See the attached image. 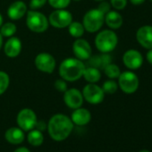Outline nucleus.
<instances>
[{
    "label": "nucleus",
    "instance_id": "22",
    "mask_svg": "<svg viewBox=\"0 0 152 152\" xmlns=\"http://www.w3.org/2000/svg\"><path fill=\"white\" fill-rule=\"evenodd\" d=\"M27 140H28V142L31 146L39 147L44 141V135L41 131H39L38 129H36V130L32 129L29 132V133L27 135Z\"/></svg>",
    "mask_w": 152,
    "mask_h": 152
},
{
    "label": "nucleus",
    "instance_id": "14",
    "mask_svg": "<svg viewBox=\"0 0 152 152\" xmlns=\"http://www.w3.org/2000/svg\"><path fill=\"white\" fill-rule=\"evenodd\" d=\"M138 43L146 49L152 48V25H143L136 31Z\"/></svg>",
    "mask_w": 152,
    "mask_h": 152
},
{
    "label": "nucleus",
    "instance_id": "35",
    "mask_svg": "<svg viewBox=\"0 0 152 152\" xmlns=\"http://www.w3.org/2000/svg\"><path fill=\"white\" fill-rule=\"evenodd\" d=\"M14 152H31V150L26 147H20V148H16Z\"/></svg>",
    "mask_w": 152,
    "mask_h": 152
},
{
    "label": "nucleus",
    "instance_id": "8",
    "mask_svg": "<svg viewBox=\"0 0 152 152\" xmlns=\"http://www.w3.org/2000/svg\"><path fill=\"white\" fill-rule=\"evenodd\" d=\"M18 126L24 132H30L34 129L37 124V115L35 112L31 108L22 109L16 117Z\"/></svg>",
    "mask_w": 152,
    "mask_h": 152
},
{
    "label": "nucleus",
    "instance_id": "38",
    "mask_svg": "<svg viewBox=\"0 0 152 152\" xmlns=\"http://www.w3.org/2000/svg\"><path fill=\"white\" fill-rule=\"evenodd\" d=\"M139 152H150V151H148V150H147V149H142V150H140V151H139Z\"/></svg>",
    "mask_w": 152,
    "mask_h": 152
},
{
    "label": "nucleus",
    "instance_id": "17",
    "mask_svg": "<svg viewBox=\"0 0 152 152\" xmlns=\"http://www.w3.org/2000/svg\"><path fill=\"white\" fill-rule=\"evenodd\" d=\"M70 118L73 123V124L78 126H84L91 122V114L88 109L83 108L81 107L79 108L73 109V112L72 113Z\"/></svg>",
    "mask_w": 152,
    "mask_h": 152
},
{
    "label": "nucleus",
    "instance_id": "10",
    "mask_svg": "<svg viewBox=\"0 0 152 152\" xmlns=\"http://www.w3.org/2000/svg\"><path fill=\"white\" fill-rule=\"evenodd\" d=\"M34 64L39 71L50 74L53 73L56 69V61L51 54L42 52L36 56L34 59Z\"/></svg>",
    "mask_w": 152,
    "mask_h": 152
},
{
    "label": "nucleus",
    "instance_id": "7",
    "mask_svg": "<svg viewBox=\"0 0 152 152\" xmlns=\"http://www.w3.org/2000/svg\"><path fill=\"white\" fill-rule=\"evenodd\" d=\"M48 23L56 29H64L72 22V15L65 9H55L49 16Z\"/></svg>",
    "mask_w": 152,
    "mask_h": 152
},
{
    "label": "nucleus",
    "instance_id": "28",
    "mask_svg": "<svg viewBox=\"0 0 152 152\" xmlns=\"http://www.w3.org/2000/svg\"><path fill=\"white\" fill-rule=\"evenodd\" d=\"M72 0H48V3L54 9H65Z\"/></svg>",
    "mask_w": 152,
    "mask_h": 152
},
{
    "label": "nucleus",
    "instance_id": "36",
    "mask_svg": "<svg viewBox=\"0 0 152 152\" xmlns=\"http://www.w3.org/2000/svg\"><path fill=\"white\" fill-rule=\"evenodd\" d=\"M2 47H3V36L0 33V50H1Z\"/></svg>",
    "mask_w": 152,
    "mask_h": 152
},
{
    "label": "nucleus",
    "instance_id": "2",
    "mask_svg": "<svg viewBox=\"0 0 152 152\" xmlns=\"http://www.w3.org/2000/svg\"><path fill=\"white\" fill-rule=\"evenodd\" d=\"M86 65L76 57H68L59 65V75L65 82L73 83L83 77Z\"/></svg>",
    "mask_w": 152,
    "mask_h": 152
},
{
    "label": "nucleus",
    "instance_id": "29",
    "mask_svg": "<svg viewBox=\"0 0 152 152\" xmlns=\"http://www.w3.org/2000/svg\"><path fill=\"white\" fill-rule=\"evenodd\" d=\"M128 3V0H110V5L115 10L121 11L124 10Z\"/></svg>",
    "mask_w": 152,
    "mask_h": 152
},
{
    "label": "nucleus",
    "instance_id": "26",
    "mask_svg": "<svg viewBox=\"0 0 152 152\" xmlns=\"http://www.w3.org/2000/svg\"><path fill=\"white\" fill-rule=\"evenodd\" d=\"M9 84H10L9 75L4 71H0V96L3 95L7 91Z\"/></svg>",
    "mask_w": 152,
    "mask_h": 152
},
{
    "label": "nucleus",
    "instance_id": "41",
    "mask_svg": "<svg viewBox=\"0 0 152 152\" xmlns=\"http://www.w3.org/2000/svg\"><path fill=\"white\" fill-rule=\"evenodd\" d=\"M148 1H150V2H151V3H152V0H148Z\"/></svg>",
    "mask_w": 152,
    "mask_h": 152
},
{
    "label": "nucleus",
    "instance_id": "3",
    "mask_svg": "<svg viewBox=\"0 0 152 152\" xmlns=\"http://www.w3.org/2000/svg\"><path fill=\"white\" fill-rule=\"evenodd\" d=\"M117 44L118 37L113 30H103L95 38V46L100 53L112 52Z\"/></svg>",
    "mask_w": 152,
    "mask_h": 152
},
{
    "label": "nucleus",
    "instance_id": "20",
    "mask_svg": "<svg viewBox=\"0 0 152 152\" xmlns=\"http://www.w3.org/2000/svg\"><path fill=\"white\" fill-rule=\"evenodd\" d=\"M124 19L119 12L116 10L109 11L105 15V23L111 30H117L122 27Z\"/></svg>",
    "mask_w": 152,
    "mask_h": 152
},
{
    "label": "nucleus",
    "instance_id": "31",
    "mask_svg": "<svg viewBox=\"0 0 152 152\" xmlns=\"http://www.w3.org/2000/svg\"><path fill=\"white\" fill-rule=\"evenodd\" d=\"M54 87L56 91H58L60 92H64L67 90V83L64 80L60 78V79L56 80V82L54 83Z\"/></svg>",
    "mask_w": 152,
    "mask_h": 152
},
{
    "label": "nucleus",
    "instance_id": "19",
    "mask_svg": "<svg viewBox=\"0 0 152 152\" xmlns=\"http://www.w3.org/2000/svg\"><path fill=\"white\" fill-rule=\"evenodd\" d=\"M5 138L7 141L11 144L14 145L21 144L25 138L24 131H23L20 127H11L6 132Z\"/></svg>",
    "mask_w": 152,
    "mask_h": 152
},
{
    "label": "nucleus",
    "instance_id": "30",
    "mask_svg": "<svg viewBox=\"0 0 152 152\" xmlns=\"http://www.w3.org/2000/svg\"><path fill=\"white\" fill-rule=\"evenodd\" d=\"M48 2V0H31L30 8L31 10H39L43 7Z\"/></svg>",
    "mask_w": 152,
    "mask_h": 152
},
{
    "label": "nucleus",
    "instance_id": "1",
    "mask_svg": "<svg viewBox=\"0 0 152 152\" xmlns=\"http://www.w3.org/2000/svg\"><path fill=\"white\" fill-rule=\"evenodd\" d=\"M73 123L71 118L64 114L54 115L48 123V132L55 141L66 140L73 130Z\"/></svg>",
    "mask_w": 152,
    "mask_h": 152
},
{
    "label": "nucleus",
    "instance_id": "33",
    "mask_svg": "<svg viewBox=\"0 0 152 152\" xmlns=\"http://www.w3.org/2000/svg\"><path fill=\"white\" fill-rule=\"evenodd\" d=\"M146 59L152 65V48L151 49H148V51L147 52V54H146Z\"/></svg>",
    "mask_w": 152,
    "mask_h": 152
},
{
    "label": "nucleus",
    "instance_id": "5",
    "mask_svg": "<svg viewBox=\"0 0 152 152\" xmlns=\"http://www.w3.org/2000/svg\"><path fill=\"white\" fill-rule=\"evenodd\" d=\"M105 23V15L98 8L89 10L83 16V24L86 31L98 32Z\"/></svg>",
    "mask_w": 152,
    "mask_h": 152
},
{
    "label": "nucleus",
    "instance_id": "16",
    "mask_svg": "<svg viewBox=\"0 0 152 152\" xmlns=\"http://www.w3.org/2000/svg\"><path fill=\"white\" fill-rule=\"evenodd\" d=\"M27 5L21 0L13 2L7 8V15L13 21L22 19L27 14Z\"/></svg>",
    "mask_w": 152,
    "mask_h": 152
},
{
    "label": "nucleus",
    "instance_id": "32",
    "mask_svg": "<svg viewBox=\"0 0 152 152\" xmlns=\"http://www.w3.org/2000/svg\"><path fill=\"white\" fill-rule=\"evenodd\" d=\"M110 8H111V5L110 3H108L107 1H106V0H104V1H101L98 9L99 11H101L104 15H106L107 13H108L110 11Z\"/></svg>",
    "mask_w": 152,
    "mask_h": 152
},
{
    "label": "nucleus",
    "instance_id": "12",
    "mask_svg": "<svg viewBox=\"0 0 152 152\" xmlns=\"http://www.w3.org/2000/svg\"><path fill=\"white\" fill-rule=\"evenodd\" d=\"M123 63L129 70H137L143 64V56L137 49H128L123 55Z\"/></svg>",
    "mask_w": 152,
    "mask_h": 152
},
{
    "label": "nucleus",
    "instance_id": "4",
    "mask_svg": "<svg viewBox=\"0 0 152 152\" xmlns=\"http://www.w3.org/2000/svg\"><path fill=\"white\" fill-rule=\"evenodd\" d=\"M26 15V25L31 31L35 33H42L48 29V19L44 14L39 12L38 10H30Z\"/></svg>",
    "mask_w": 152,
    "mask_h": 152
},
{
    "label": "nucleus",
    "instance_id": "23",
    "mask_svg": "<svg viewBox=\"0 0 152 152\" xmlns=\"http://www.w3.org/2000/svg\"><path fill=\"white\" fill-rule=\"evenodd\" d=\"M68 31L72 37H73L75 39H79L83 36V34L85 32V29L83 27V23L72 22L68 26Z\"/></svg>",
    "mask_w": 152,
    "mask_h": 152
},
{
    "label": "nucleus",
    "instance_id": "40",
    "mask_svg": "<svg viewBox=\"0 0 152 152\" xmlns=\"http://www.w3.org/2000/svg\"><path fill=\"white\" fill-rule=\"evenodd\" d=\"M73 1H76V2H78V1H81V0H73Z\"/></svg>",
    "mask_w": 152,
    "mask_h": 152
},
{
    "label": "nucleus",
    "instance_id": "27",
    "mask_svg": "<svg viewBox=\"0 0 152 152\" xmlns=\"http://www.w3.org/2000/svg\"><path fill=\"white\" fill-rule=\"evenodd\" d=\"M101 88L103 91L105 92V94H114L118 90V83L115 81L110 79V80L104 82Z\"/></svg>",
    "mask_w": 152,
    "mask_h": 152
},
{
    "label": "nucleus",
    "instance_id": "11",
    "mask_svg": "<svg viewBox=\"0 0 152 152\" xmlns=\"http://www.w3.org/2000/svg\"><path fill=\"white\" fill-rule=\"evenodd\" d=\"M72 52L76 58L82 61H86L92 56V48L89 41L79 38L76 39L72 44Z\"/></svg>",
    "mask_w": 152,
    "mask_h": 152
},
{
    "label": "nucleus",
    "instance_id": "18",
    "mask_svg": "<svg viewBox=\"0 0 152 152\" xmlns=\"http://www.w3.org/2000/svg\"><path fill=\"white\" fill-rule=\"evenodd\" d=\"M87 61L89 66H93L99 70H103L108 64L112 63V56L109 53H101L100 55L91 56Z\"/></svg>",
    "mask_w": 152,
    "mask_h": 152
},
{
    "label": "nucleus",
    "instance_id": "39",
    "mask_svg": "<svg viewBox=\"0 0 152 152\" xmlns=\"http://www.w3.org/2000/svg\"><path fill=\"white\" fill-rule=\"evenodd\" d=\"M94 1H97V2H101V1H104V0H94Z\"/></svg>",
    "mask_w": 152,
    "mask_h": 152
},
{
    "label": "nucleus",
    "instance_id": "13",
    "mask_svg": "<svg viewBox=\"0 0 152 152\" xmlns=\"http://www.w3.org/2000/svg\"><path fill=\"white\" fill-rule=\"evenodd\" d=\"M83 93L78 89H67L64 92V102L69 108L76 109L81 107L83 104Z\"/></svg>",
    "mask_w": 152,
    "mask_h": 152
},
{
    "label": "nucleus",
    "instance_id": "34",
    "mask_svg": "<svg viewBox=\"0 0 152 152\" xmlns=\"http://www.w3.org/2000/svg\"><path fill=\"white\" fill-rule=\"evenodd\" d=\"M146 0H130L131 4L134 5V6H140V5H142Z\"/></svg>",
    "mask_w": 152,
    "mask_h": 152
},
{
    "label": "nucleus",
    "instance_id": "6",
    "mask_svg": "<svg viewBox=\"0 0 152 152\" xmlns=\"http://www.w3.org/2000/svg\"><path fill=\"white\" fill-rule=\"evenodd\" d=\"M118 79V87L125 94H132L137 91L140 80L136 73L130 71H124L120 73Z\"/></svg>",
    "mask_w": 152,
    "mask_h": 152
},
{
    "label": "nucleus",
    "instance_id": "24",
    "mask_svg": "<svg viewBox=\"0 0 152 152\" xmlns=\"http://www.w3.org/2000/svg\"><path fill=\"white\" fill-rule=\"evenodd\" d=\"M103 70H104V72L107 77H108L109 79H112V80L117 79L121 73V70H120L119 66L113 63L108 64Z\"/></svg>",
    "mask_w": 152,
    "mask_h": 152
},
{
    "label": "nucleus",
    "instance_id": "37",
    "mask_svg": "<svg viewBox=\"0 0 152 152\" xmlns=\"http://www.w3.org/2000/svg\"><path fill=\"white\" fill-rule=\"evenodd\" d=\"M2 24H3V16L1 14H0V27L2 26Z\"/></svg>",
    "mask_w": 152,
    "mask_h": 152
},
{
    "label": "nucleus",
    "instance_id": "9",
    "mask_svg": "<svg viewBox=\"0 0 152 152\" xmlns=\"http://www.w3.org/2000/svg\"><path fill=\"white\" fill-rule=\"evenodd\" d=\"M82 93L84 100L91 105L100 104L105 98V92L102 88L96 83H89L85 85Z\"/></svg>",
    "mask_w": 152,
    "mask_h": 152
},
{
    "label": "nucleus",
    "instance_id": "21",
    "mask_svg": "<svg viewBox=\"0 0 152 152\" xmlns=\"http://www.w3.org/2000/svg\"><path fill=\"white\" fill-rule=\"evenodd\" d=\"M83 77L89 83H97L101 79V72H100V70L96 67L87 66L85 67Z\"/></svg>",
    "mask_w": 152,
    "mask_h": 152
},
{
    "label": "nucleus",
    "instance_id": "15",
    "mask_svg": "<svg viewBox=\"0 0 152 152\" xmlns=\"http://www.w3.org/2000/svg\"><path fill=\"white\" fill-rule=\"evenodd\" d=\"M22 41L17 37H10L4 45V52L7 56L10 58L17 57L22 51Z\"/></svg>",
    "mask_w": 152,
    "mask_h": 152
},
{
    "label": "nucleus",
    "instance_id": "25",
    "mask_svg": "<svg viewBox=\"0 0 152 152\" xmlns=\"http://www.w3.org/2000/svg\"><path fill=\"white\" fill-rule=\"evenodd\" d=\"M17 31V26L14 23H6L0 27V33L5 38L13 37Z\"/></svg>",
    "mask_w": 152,
    "mask_h": 152
}]
</instances>
